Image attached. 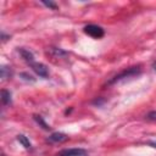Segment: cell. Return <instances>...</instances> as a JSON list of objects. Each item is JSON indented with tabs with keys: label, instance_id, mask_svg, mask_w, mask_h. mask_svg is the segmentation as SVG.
I'll return each instance as SVG.
<instances>
[{
	"label": "cell",
	"instance_id": "5bb4252c",
	"mask_svg": "<svg viewBox=\"0 0 156 156\" xmlns=\"http://www.w3.org/2000/svg\"><path fill=\"white\" fill-rule=\"evenodd\" d=\"M43 4L45 5V6H48V7H51V9H56V5L54 4V2H46V1H43Z\"/></svg>",
	"mask_w": 156,
	"mask_h": 156
},
{
	"label": "cell",
	"instance_id": "9c48e42d",
	"mask_svg": "<svg viewBox=\"0 0 156 156\" xmlns=\"http://www.w3.org/2000/svg\"><path fill=\"white\" fill-rule=\"evenodd\" d=\"M17 140L26 147V149H30L32 147V144H30V141L27 139V136L26 135H23V134H20V135H17Z\"/></svg>",
	"mask_w": 156,
	"mask_h": 156
},
{
	"label": "cell",
	"instance_id": "4fadbf2b",
	"mask_svg": "<svg viewBox=\"0 0 156 156\" xmlns=\"http://www.w3.org/2000/svg\"><path fill=\"white\" fill-rule=\"evenodd\" d=\"M21 77H24V78H23L24 80H30V82H34V78H33L30 74H28V73H21Z\"/></svg>",
	"mask_w": 156,
	"mask_h": 156
},
{
	"label": "cell",
	"instance_id": "ba28073f",
	"mask_svg": "<svg viewBox=\"0 0 156 156\" xmlns=\"http://www.w3.org/2000/svg\"><path fill=\"white\" fill-rule=\"evenodd\" d=\"M1 101H2V105L11 104V93L9 90H6V89L1 90Z\"/></svg>",
	"mask_w": 156,
	"mask_h": 156
},
{
	"label": "cell",
	"instance_id": "277c9868",
	"mask_svg": "<svg viewBox=\"0 0 156 156\" xmlns=\"http://www.w3.org/2000/svg\"><path fill=\"white\" fill-rule=\"evenodd\" d=\"M84 155H85L84 149H67L57 154V156H84Z\"/></svg>",
	"mask_w": 156,
	"mask_h": 156
},
{
	"label": "cell",
	"instance_id": "8992f818",
	"mask_svg": "<svg viewBox=\"0 0 156 156\" xmlns=\"http://www.w3.org/2000/svg\"><path fill=\"white\" fill-rule=\"evenodd\" d=\"M18 52H20V55L22 56V58H23L26 62H28L29 65H30L32 62H34V56H33V54H32L29 50H27V49H24V48H20V49H18Z\"/></svg>",
	"mask_w": 156,
	"mask_h": 156
},
{
	"label": "cell",
	"instance_id": "30bf717a",
	"mask_svg": "<svg viewBox=\"0 0 156 156\" xmlns=\"http://www.w3.org/2000/svg\"><path fill=\"white\" fill-rule=\"evenodd\" d=\"M50 51L52 52V55H54V57H66L67 56V52L66 51H63V50H61V49H57V48H52V49H50Z\"/></svg>",
	"mask_w": 156,
	"mask_h": 156
},
{
	"label": "cell",
	"instance_id": "6da1fadb",
	"mask_svg": "<svg viewBox=\"0 0 156 156\" xmlns=\"http://www.w3.org/2000/svg\"><path fill=\"white\" fill-rule=\"evenodd\" d=\"M140 71H141V69H140L139 66L127 68V69L122 71L121 73L116 74L113 78H111V79L107 82V84L111 85V84H115V83H117V82H119V80H123V79H127V78H132V77H134V76H138V74L140 73Z\"/></svg>",
	"mask_w": 156,
	"mask_h": 156
},
{
	"label": "cell",
	"instance_id": "2e32d148",
	"mask_svg": "<svg viewBox=\"0 0 156 156\" xmlns=\"http://www.w3.org/2000/svg\"><path fill=\"white\" fill-rule=\"evenodd\" d=\"M152 68H154V71L156 72V61H155V62L152 63Z\"/></svg>",
	"mask_w": 156,
	"mask_h": 156
},
{
	"label": "cell",
	"instance_id": "52a82bcc",
	"mask_svg": "<svg viewBox=\"0 0 156 156\" xmlns=\"http://www.w3.org/2000/svg\"><path fill=\"white\" fill-rule=\"evenodd\" d=\"M0 71H1V78H2V80H6V79H9V78L12 77L11 67H7V66L2 65L1 68H0Z\"/></svg>",
	"mask_w": 156,
	"mask_h": 156
},
{
	"label": "cell",
	"instance_id": "8fae6325",
	"mask_svg": "<svg viewBox=\"0 0 156 156\" xmlns=\"http://www.w3.org/2000/svg\"><path fill=\"white\" fill-rule=\"evenodd\" d=\"M34 119H35V121H37V123H38V124H40L44 129H49V128H50V127L45 123V121L41 118V116H37V115H35V116H34Z\"/></svg>",
	"mask_w": 156,
	"mask_h": 156
},
{
	"label": "cell",
	"instance_id": "9a60e30c",
	"mask_svg": "<svg viewBox=\"0 0 156 156\" xmlns=\"http://www.w3.org/2000/svg\"><path fill=\"white\" fill-rule=\"evenodd\" d=\"M149 144H150L151 146H154V147H156V141H150Z\"/></svg>",
	"mask_w": 156,
	"mask_h": 156
},
{
	"label": "cell",
	"instance_id": "7c38bea8",
	"mask_svg": "<svg viewBox=\"0 0 156 156\" xmlns=\"http://www.w3.org/2000/svg\"><path fill=\"white\" fill-rule=\"evenodd\" d=\"M145 118H146L147 121H156V111H150V112L145 116Z\"/></svg>",
	"mask_w": 156,
	"mask_h": 156
},
{
	"label": "cell",
	"instance_id": "3957f363",
	"mask_svg": "<svg viewBox=\"0 0 156 156\" xmlns=\"http://www.w3.org/2000/svg\"><path fill=\"white\" fill-rule=\"evenodd\" d=\"M30 67H32V69L39 76V77H43V78H46V77H49V69H48V67L44 65V63H41V62H32L30 63Z\"/></svg>",
	"mask_w": 156,
	"mask_h": 156
},
{
	"label": "cell",
	"instance_id": "5b68a950",
	"mask_svg": "<svg viewBox=\"0 0 156 156\" xmlns=\"http://www.w3.org/2000/svg\"><path fill=\"white\" fill-rule=\"evenodd\" d=\"M50 143H63L66 140H68V136L65 134V133H60V132H56V133H52L49 139H48Z\"/></svg>",
	"mask_w": 156,
	"mask_h": 156
},
{
	"label": "cell",
	"instance_id": "7a4b0ae2",
	"mask_svg": "<svg viewBox=\"0 0 156 156\" xmlns=\"http://www.w3.org/2000/svg\"><path fill=\"white\" fill-rule=\"evenodd\" d=\"M84 32H85L88 35H90V37H93V38H96V39L104 37V29H102L100 26H96V24L85 26V27H84Z\"/></svg>",
	"mask_w": 156,
	"mask_h": 156
}]
</instances>
